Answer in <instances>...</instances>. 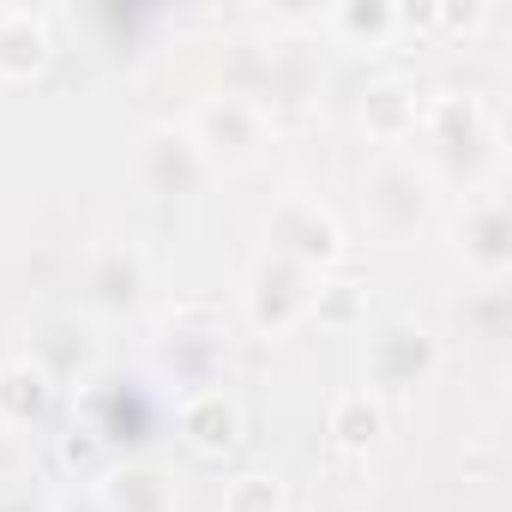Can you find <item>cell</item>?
<instances>
[{
	"instance_id": "obj_1",
	"label": "cell",
	"mask_w": 512,
	"mask_h": 512,
	"mask_svg": "<svg viewBox=\"0 0 512 512\" xmlns=\"http://www.w3.org/2000/svg\"><path fill=\"white\" fill-rule=\"evenodd\" d=\"M49 55V31L31 13H0V79H25Z\"/></svg>"
},
{
	"instance_id": "obj_2",
	"label": "cell",
	"mask_w": 512,
	"mask_h": 512,
	"mask_svg": "<svg viewBox=\"0 0 512 512\" xmlns=\"http://www.w3.org/2000/svg\"><path fill=\"white\" fill-rule=\"evenodd\" d=\"M235 428H241V416H235V404H229L223 392H199V398L181 410V434H187L199 452H223V446H235Z\"/></svg>"
},
{
	"instance_id": "obj_3",
	"label": "cell",
	"mask_w": 512,
	"mask_h": 512,
	"mask_svg": "<svg viewBox=\"0 0 512 512\" xmlns=\"http://www.w3.org/2000/svg\"><path fill=\"white\" fill-rule=\"evenodd\" d=\"M49 404V374L31 362H7L0 368V422H31Z\"/></svg>"
},
{
	"instance_id": "obj_4",
	"label": "cell",
	"mask_w": 512,
	"mask_h": 512,
	"mask_svg": "<svg viewBox=\"0 0 512 512\" xmlns=\"http://www.w3.org/2000/svg\"><path fill=\"white\" fill-rule=\"evenodd\" d=\"M205 139L199 145H211V151H253V145H260V115H253L247 103H223V109H205Z\"/></svg>"
},
{
	"instance_id": "obj_5",
	"label": "cell",
	"mask_w": 512,
	"mask_h": 512,
	"mask_svg": "<svg viewBox=\"0 0 512 512\" xmlns=\"http://www.w3.org/2000/svg\"><path fill=\"white\" fill-rule=\"evenodd\" d=\"M103 494H109L115 512H169V482H163V470H115Z\"/></svg>"
},
{
	"instance_id": "obj_6",
	"label": "cell",
	"mask_w": 512,
	"mask_h": 512,
	"mask_svg": "<svg viewBox=\"0 0 512 512\" xmlns=\"http://www.w3.org/2000/svg\"><path fill=\"white\" fill-rule=\"evenodd\" d=\"M380 428H386V416H380V404L368 398V392H344L338 404H332V434H338V446H374L380 440Z\"/></svg>"
},
{
	"instance_id": "obj_7",
	"label": "cell",
	"mask_w": 512,
	"mask_h": 512,
	"mask_svg": "<svg viewBox=\"0 0 512 512\" xmlns=\"http://www.w3.org/2000/svg\"><path fill=\"white\" fill-rule=\"evenodd\" d=\"M410 350H428V338L410 332V326L380 332V338H374V368H380V380H410V368H428V362H410Z\"/></svg>"
},
{
	"instance_id": "obj_8",
	"label": "cell",
	"mask_w": 512,
	"mask_h": 512,
	"mask_svg": "<svg viewBox=\"0 0 512 512\" xmlns=\"http://www.w3.org/2000/svg\"><path fill=\"white\" fill-rule=\"evenodd\" d=\"M223 512H284V482L278 476H241L223 494Z\"/></svg>"
},
{
	"instance_id": "obj_9",
	"label": "cell",
	"mask_w": 512,
	"mask_h": 512,
	"mask_svg": "<svg viewBox=\"0 0 512 512\" xmlns=\"http://www.w3.org/2000/svg\"><path fill=\"white\" fill-rule=\"evenodd\" d=\"M398 97H404V91H392V85H386V91H374V97H368V121H374V127H380V133H398V127H404V115H410V109H404V103H398Z\"/></svg>"
}]
</instances>
